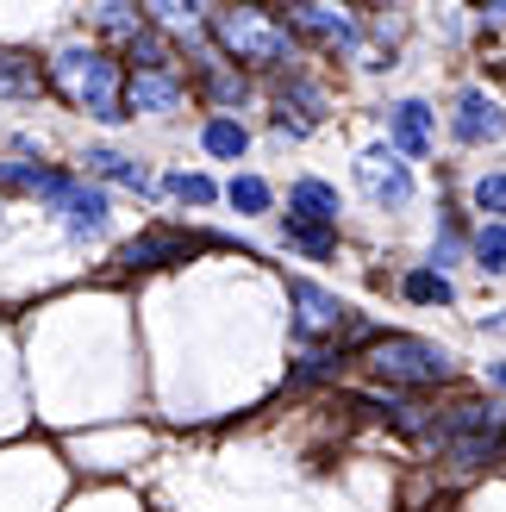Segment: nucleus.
Segmentation results:
<instances>
[{
    "label": "nucleus",
    "instance_id": "16",
    "mask_svg": "<svg viewBox=\"0 0 506 512\" xmlns=\"http://www.w3.org/2000/svg\"><path fill=\"white\" fill-rule=\"evenodd\" d=\"M88 169L94 175H107V182H119V188H150V175H144V163H132V157H119V150H88Z\"/></svg>",
    "mask_w": 506,
    "mask_h": 512
},
{
    "label": "nucleus",
    "instance_id": "12",
    "mask_svg": "<svg viewBox=\"0 0 506 512\" xmlns=\"http://www.w3.org/2000/svg\"><path fill=\"white\" fill-rule=\"evenodd\" d=\"M144 7H150V19H157L163 32H175V38H188V44L207 38V0H144Z\"/></svg>",
    "mask_w": 506,
    "mask_h": 512
},
{
    "label": "nucleus",
    "instance_id": "25",
    "mask_svg": "<svg viewBox=\"0 0 506 512\" xmlns=\"http://www.w3.org/2000/svg\"><path fill=\"white\" fill-rule=\"evenodd\" d=\"M475 207H482V213H506V175H482V182H475Z\"/></svg>",
    "mask_w": 506,
    "mask_h": 512
},
{
    "label": "nucleus",
    "instance_id": "19",
    "mask_svg": "<svg viewBox=\"0 0 506 512\" xmlns=\"http://www.w3.org/2000/svg\"><path fill=\"white\" fill-rule=\"evenodd\" d=\"M288 207H294V213H313V219H338V194L307 175V182H294V188H288Z\"/></svg>",
    "mask_w": 506,
    "mask_h": 512
},
{
    "label": "nucleus",
    "instance_id": "15",
    "mask_svg": "<svg viewBox=\"0 0 506 512\" xmlns=\"http://www.w3.org/2000/svg\"><path fill=\"white\" fill-rule=\"evenodd\" d=\"M282 238H288L294 250H307V256H332V219L288 213V219H282Z\"/></svg>",
    "mask_w": 506,
    "mask_h": 512
},
{
    "label": "nucleus",
    "instance_id": "11",
    "mask_svg": "<svg viewBox=\"0 0 506 512\" xmlns=\"http://www.w3.org/2000/svg\"><path fill=\"white\" fill-rule=\"evenodd\" d=\"M388 132L407 157H432V107H425V100H400L388 113Z\"/></svg>",
    "mask_w": 506,
    "mask_h": 512
},
{
    "label": "nucleus",
    "instance_id": "27",
    "mask_svg": "<svg viewBox=\"0 0 506 512\" xmlns=\"http://www.w3.org/2000/svg\"><path fill=\"white\" fill-rule=\"evenodd\" d=\"M488 7H506V0H488Z\"/></svg>",
    "mask_w": 506,
    "mask_h": 512
},
{
    "label": "nucleus",
    "instance_id": "18",
    "mask_svg": "<svg viewBox=\"0 0 506 512\" xmlns=\"http://www.w3.org/2000/svg\"><path fill=\"white\" fill-rule=\"evenodd\" d=\"M200 144H207V150H213V157H225V163H238V157H244V150H250V132H244V125H238V119H213V125H207V132H200Z\"/></svg>",
    "mask_w": 506,
    "mask_h": 512
},
{
    "label": "nucleus",
    "instance_id": "20",
    "mask_svg": "<svg viewBox=\"0 0 506 512\" xmlns=\"http://www.w3.org/2000/svg\"><path fill=\"white\" fill-rule=\"evenodd\" d=\"M400 288H407V300H419V306H432V300L444 306V300H450V281H444L438 269H413L407 281H400Z\"/></svg>",
    "mask_w": 506,
    "mask_h": 512
},
{
    "label": "nucleus",
    "instance_id": "21",
    "mask_svg": "<svg viewBox=\"0 0 506 512\" xmlns=\"http://www.w3.org/2000/svg\"><path fill=\"white\" fill-rule=\"evenodd\" d=\"M225 200H232L238 213H269V182H257V175H238V182L225 188Z\"/></svg>",
    "mask_w": 506,
    "mask_h": 512
},
{
    "label": "nucleus",
    "instance_id": "7",
    "mask_svg": "<svg viewBox=\"0 0 506 512\" xmlns=\"http://www.w3.org/2000/svg\"><path fill=\"white\" fill-rule=\"evenodd\" d=\"M288 300L300 306V331H307V338H319V331H338V325L350 319V306H344L338 294H325L319 281H307V275L288 281Z\"/></svg>",
    "mask_w": 506,
    "mask_h": 512
},
{
    "label": "nucleus",
    "instance_id": "22",
    "mask_svg": "<svg viewBox=\"0 0 506 512\" xmlns=\"http://www.w3.org/2000/svg\"><path fill=\"white\" fill-rule=\"evenodd\" d=\"M125 57H132V69H169V44L157 32H138L132 44H125Z\"/></svg>",
    "mask_w": 506,
    "mask_h": 512
},
{
    "label": "nucleus",
    "instance_id": "9",
    "mask_svg": "<svg viewBox=\"0 0 506 512\" xmlns=\"http://www.w3.org/2000/svg\"><path fill=\"white\" fill-rule=\"evenodd\" d=\"M125 107H132V113H175V107H182V82H175L169 69H132V82H125Z\"/></svg>",
    "mask_w": 506,
    "mask_h": 512
},
{
    "label": "nucleus",
    "instance_id": "17",
    "mask_svg": "<svg viewBox=\"0 0 506 512\" xmlns=\"http://www.w3.org/2000/svg\"><path fill=\"white\" fill-rule=\"evenodd\" d=\"M94 19H100V32L119 38V44H132L144 32V13H132V0H94Z\"/></svg>",
    "mask_w": 506,
    "mask_h": 512
},
{
    "label": "nucleus",
    "instance_id": "24",
    "mask_svg": "<svg viewBox=\"0 0 506 512\" xmlns=\"http://www.w3.org/2000/svg\"><path fill=\"white\" fill-rule=\"evenodd\" d=\"M169 194L188 200V207H207V200H213V182H207V175H169Z\"/></svg>",
    "mask_w": 506,
    "mask_h": 512
},
{
    "label": "nucleus",
    "instance_id": "23",
    "mask_svg": "<svg viewBox=\"0 0 506 512\" xmlns=\"http://www.w3.org/2000/svg\"><path fill=\"white\" fill-rule=\"evenodd\" d=\"M475 256H482V269H506V225H482Z\"/></svg>",
    "mask_w": 506,
    "mask_h": 512
},
{
    "label": "nucleus",
    "instance_id": "10",
    "mask_svg": "<svg viewBox=\"0 0 506 512\" xmlns=\"http://www.w3.org/2000/svg\"><path fill=\"white\" fill-rule=\"evenodd\" d=\"M457 138H463V144H494V138H506V113L494 107L482 88H469V94L457 100Z\"/></svg>",
    "mask_w": 506,
    "mask_h": 512
},
{
    "label": "nucleus",
    "instance_id": "4",
    "mask_svg": "<svg viewBox=\"0 0 506 512\" xmlns=\"http://www.w3.org/2000/svg\"><path fill=\"white\" fill-rule=\"evenodd\" d=\"M432 438L457 456L463 469H475V463H494V456L506 450V413L500 406H457Z\"/></svg>",
    "mask_w": 506,
    "mask_h": 512
},
{
    "label": "nucleus",
    "instance_id": "14",
    "mask_svg": "<svg viewBox=\"0 0 506 512\" xmlns=\"http://www.w3.org/2000/svg\"><path fill=\"white\" fill-rule=\"evenodd\" d=\"M44 94V75L32 57H19V50H0V100H38Z\"/></svg>",
    "mask_w": 506,
    "mask_h": 512
},
{
    "label": "nucleus",
    "instance_id": "6",
    "mask_svg": "<svg viewBox=\"0 0 506 512\" xmlns=\"http://www.w3.org/2000/svg\"><path fill=\"white\" fill-rule=\"evenodd\" d=\"M357 182H363L375 200H388V207H407V200H413V175H407V163H400L394 150H363Z\"/></svg>",
    "mask_w": 506,
    "mask_h": 512
},
{
    "label": "nucleus",
    "instance_id": "5",
    "mask_svg": "<svg viewBox=\"0 0 506 512\" xmlns=\"http://www.w3.org/2000/svg\"><path fill=\"white\" fill-rule=\"evenodd\" d=\"M288 19L300 25V32L325 38V44H357V13H350L344 0H294Z\"/></svg>",
    "mask_w": 506,
    "mask_h": 512
},
{
    "label": "nucleus",
    "instance_id": "13",
    "mask_svg": "<svg viewBox=\"0 0 506 512\" xmlns=\"http://www.w3.org/2000/svg\"><path fill=\"white\" fill-rule=\"evenodd\" d=\"M57 207H63V219H69V232H75V238L107 232V194H100V188H82V182H75V188L57 200Z\"/></svg>",
    "mask_w": 506,
    "mask_h": 512
},
{
    "label": "nucleus",
    "instance_id": "26",
    "mask_svg": "<svg viewBox=\"0 0 506 512\" xmlns=\"http://www.w3.org/2000/svg\"><path fill=\"white\" fill-rule=\"evenodd\" d=\"M207 94L219 100V107H232V100H244V75H225V69H213V75H207Z\"/></svg>",
    "mask_w": 506,
    "mask_h": 512
},
{
    "label": "nucleus",
    "instance_id": "1",
    "mask_svg": "<svg viewBox=\"0 0 506 512\" xmlns=\"http://www.w3.org/2000/svg\"><path fill=\"white\" fill-rule=\"evenodd\" d=\"M50 82H57L75 107H82L88 119L100 125H119L125 119V82H119V63L113 57H100V50H82V44H69L57 50V63H50Z\"/></svg>",
    "mask_w": 506,
    "mask_h": 512
},
{
    "label": "nucleus",
    "instance_id": "8",
    "mask_svg": "<svg viewBox=\"0 0 506 512\" xmlns=\"http://www.w3.org/2000/svg\"><path fill=\"white\" fill-rule=\"evenodd\" d=\"M188 250H194L188 232H169V225H157V232H144V238L125 244L119 263H125V269H163V263H188Z\"/></svg>",
    "mask_w": 506,
    "mask_h": 512
},
{
    "label": "nucleus",
    "instance_id": "2",
    "mask_svg": "<svg viewBox=\"0 0 506 512\" xmlns=\"http://www.w3.org/2000/svg\"><path fill=\"white\" fill-rule=\"evenodd\" d=\"M213 38H219V50H232L250 69H275V63H288V50H294L288 25L269 19L263 7H250V0H232L225 13H213Z\"/></svg>",
    "mask_w": 506,
    "mask_h": 512
},
{
    "label": "nucleus",
    "instance_id": "3",
    "mask_svg": "<svg viewBox=\"0 0 506 512\" xmlns=\"http://www.w3.org/2000/svg\"><path fill=\"white\" fill-rule=\"evenodd\" d=\"M369 369L394 381V388H432V381H450V350L425 338H375Z\"/></svg>",
    "mask_w": 506,
    "mask_h": 512
}]
</instances>
